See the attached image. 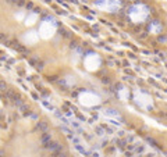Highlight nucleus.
I'll list each match as a JSON object with an SVG mask.
<instances>
[{
  "mask_svg": "<svg viewBox=\"0 0 167 157\" xmlns=\"http://www.w3.org/2000/svg\"><path fill=\"white\" fill-rule=\"evenodd\" d=\"M120 0H99L96 2V7L106 11H116L120 9Z\"/></svg>",
  "mask_w": 167,
  "mask_h": 157,
  "instance_id": "20e7f679",
  "label": "nucleus"
},
{
  "mask_svg": "<svg viewBox=\"0 0 167 157\" xmlns=\"http://www.w3.org/2000/svg\"><path fill=\"white\" fill-rule=\"evenodd\" d=\"M56 31V26H54V22H49V20L43 21V22L41 24V28H39V35L42 36L43 39H49L53 36V33H54Z\"/></svg>",
  "mask_w": 167,
  "mask_h": 157,
  "instance_id": "7ed1b4c3",
  "label": "nucleus"
},
{
  "mask_svg": "<svg viewBox=\"0 0 167 157\" xmlns=\"http://www.w3.org/2000/svg\"><path fill=\"white\" fill-rule=\"evenodd\" d=\"M135 102H137V104L141 106L142 108L152 107V97L148 96V95H145V93H139V95H137V96H135Z\"/></svg>",
  "mask_w": 167,
  "mask_h": 157,
  "instance_id": "423d86ee",
  "label": "nucleus"
},
{
  "mask_svg": "<svg viewBox=\"0 0 167 157\" xmlns=\"http://www.w3.org/2000/svg\"><path fill=\"white\" fill-rule=\"evenodd\" d=\"M38 39H39V35L35 32V31H30V32H26L25 35L22 36V41L25 42L26 45H34V43H36V42H38Z\"/></svg>",
  "mask_w": 167,
  "mask_h": 157,
  "instance_id": "0eeeda50",
  "label": "nucleus"
},
{
  "mask_svg": "<svg viewBox=\"0 0 167 157\" xmlns=\"http://www.w3.org/2000/svg\"><path fill=\"white\" fill-rule=\"evenodd\" d=\"M79 102H81V104L91 107V106L99 104V103H100V97L97 96V95H95V93L84 92V93H81V95H79Z\"/></svg>",
  "mask_w": 167,
  "mask_h": 157,
  "instance_id": "f257e3e1",
  "label": "nucleus"
},
{
  "mask_svg": "<svg viewBox=\"0 0 167 157\" xmlns=\"http://www.w3.org/2000/svg\"><path fill=\"white\" fill-rule=\"evenodd\" d=\"M149 29H150V32H155V33H156V32H159V31H160V29H161V26L159 25L157 22H153L152 25L149 26Z\"/></svg>",
  "mask_w": 167,
  "mask_h": 157,
  "instance_id": "1a4fd4ad",
  "label": "nucleus"
},
{
  "mask_svg": "<svg viewBox=\"0 0 167 157\" xmlns=\"http://www.w3.org/2000/svg\"><path fill=\"white\" fill-rule=\"evenodd\" d=\"M35 21H36V14H30L28 17H26L25 24H26V25H34Z\"/></svg>",
  "mask_w": 167,
  "mask_h": 157,
  "instance_id": "6e6552de",
  "label": "nucleus"
},
{
  "mask_svg": "<svg viewBox=\"0 0 167 157\" xmlns=\"http://www.w3.org/2000/svg\"><path fill=\"white\" fill-rule=\"evenodd\" d=\"M148 15V11H146V7L144 6H135L129 10V17L134 22H141L146 18Z\"/></svg>",
  "mask_w": 167,
  "mask_h": 157,
  "instance_id": "f03ea898",
  "label": "nucleus"
},
{
  "mask_svg": "<svg viewBox=\"0 0 167 157\" xmlns=\"http://www.w3.org/2000/svg\"><path fill=\"white\" fill-rule=\"evenodd\" d=\"M84 64H85V68L88 71H96L97 68H99L100 65V58L97 54H93V53H91V54H88L85 57V60H84Z\"/></svg>",
  "mask_w": 167,
  "mask_h": 157,
  "instance_id": "39448f33",
  "label": "nucleus"
}]
</instances>
